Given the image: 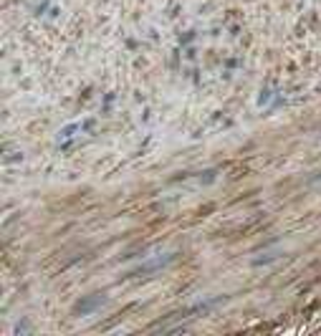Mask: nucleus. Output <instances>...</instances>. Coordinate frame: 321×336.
<instances>
[{
  "instance_id": "nucleus-1",
  "label": "nucleus",
  "mask_w": 321,
  "mask_h": 336,
  "mask_svg": "<svg viewBox=\"0 0 321 336\" xmlns=\"http://www.w3.org/2000/svg\"><path fill=\"white\" fill-rule=\"evenodd\" d=\"M86 124H91V122H73V124H68V127H64L61 129V134H59V142L64 144V142H68V139H73V136L78 134Z\"/></svg>"
},
{
  "instance_id": "nucleus-2",
  "label": "nucleus",
  "mask_w": 321,
  "mask_h": 336,
  "mask_svg": "<svg viewBox=\"0 0 321 336\" xmlns=\"http://www.w3.org/2000/svg\"><path fill=\"white\" fill-rule=\"evenodd\" d=\"M101 303H104V301H101V298L96 296V298H89V301H84V303H78V306H76V311H78V314H89V311H94V309H99Z\"/></svg>"
}]
</instances>
